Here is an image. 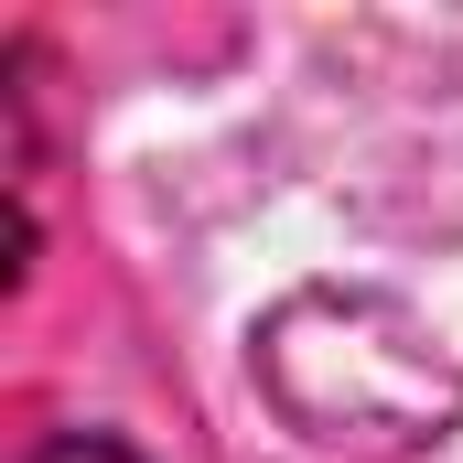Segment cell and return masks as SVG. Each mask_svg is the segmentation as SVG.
I'll list each match as a JSON object with an SVG mask.
<instances>
[{
    "instance_id": "1",
    "label": "cell",
    "mask_w": 463,
    "mask_h": 463,
    "mask_svg": "<svg viewBox=\"0 0 463 463\" xmlns=\"http://www.w3.org/2000/svg\"><path fill=\"white\" fill-rule=\"evenodd\" d=\"M248 377H259V399H269L302 442H324V453L410 463V453H431V442L463 431L453 345H442L410 302H388V291H335V280H313V291L269 302L259 335H248Z\"/></svg>"
},
{
    "instance_id": "2",
    "label": "cell",
    "mask_w": 463,
    "mask_h": 463,
    "mask_svg": "<svg viewBox=\"0 0 463 463\" xmlns=\"http://www.w3.org/2000/svg\"><path fill=\"white\" fill-rule=\"evenodd\" d=\"M33 463H140V453H129V442H109V431H54Z\"/></svg>"
}]
</instances>
